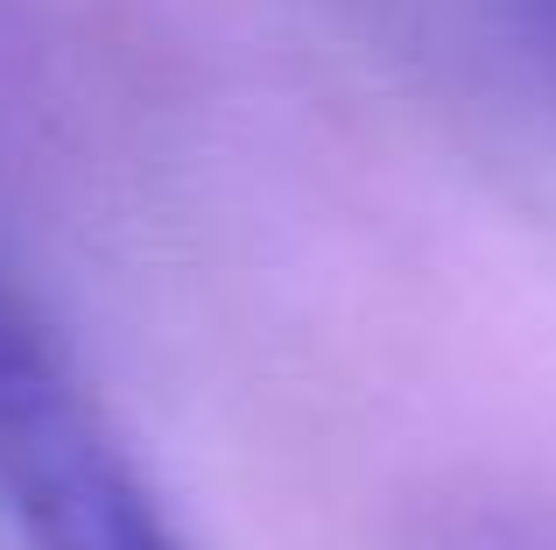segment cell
Instances as JSON below:
<instances>
[{
	"label": "cell",
	"mask_w": 556,
	"mask_h": 550,
	"mask_svg": "<svg viewBox=\"0 0 556 550\" xmlns=\"http://www.w3.org/2000/svg\"><path fill=\"white\" fill-rule=\"evenodd\" d=\"M0 509L28 550H204L14 297H0Z\"/></svg>",
	"instance_id": "1"
},
{
	"label": "cell",
	"mask_w": 556,
	"mask_h": 550,
	"mask_svg": "<svg viewBox=\"0 0 556 550\" xmlns=\"http://www.w3.org/2000/svg\"><path fill=\"white\" fill-rule=\"evenodd\" d=\"M501 8H507V22H515V36L556 71V0H501Z\"/></svg>",
	"instance_id": "2"
}]
</instances>
